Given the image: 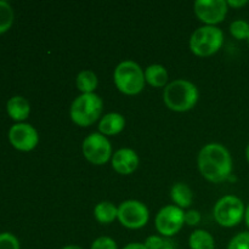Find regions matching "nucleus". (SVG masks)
Wrapping results in <instances>:
<instances>
[{"label":"nucleus","mask_w":249,"mask_h":249,"mask_svg":"<svg viewBox=\"0 0 249 249\" xmlns=\"http://www.w3.org/2000/svg\"><path fill=\"white\" fill-rule=\"evenodd\" d=\"M198 168L201 174L209 181H225L232 172L230 152L221 143H208L199 151Z\"/></svg>","instance_id":"nucleus-1"},{"label":"nucleus","mask_w":249,"mask_h":249,"mask_svg":"<svg viewBox=\"0 0 249 249\" xmlns=\"http://www.w3.org/2000/svg\"><path fill=\"white\" fill-rule=\"evenodd\" d=\"M198 89L194 83L185 79H177L165 87L163 100L168 108L177 112L191 109L198 101Z\"/></svg>","instance_id":"nucleus-2"},{"label":"nucleus","mask_w":249,"mask_h":249,"mask_svg":"<svg viewBox=\"0 0 249 249\" xmlns=\"http://www.w3.org/2000/svg\"><path fill=\"white\" fill-rule=\"evenodd\" d=\"M102 100L95 92L82 94L72 102L70 114L72 121L80 126H89L99 119L102 113Z\"/></svg>","instance_id":"nucleus-3"},{"label":"nucleus","mask_w":249,"mask_h":249,"mask_svg":"<svg viewBox=\"0 0 249 249\" xmlns=\"http://www.w3.org/2000/svg\"><path fill=\"white\" fill-rule=\"evenodd\" d=\"M114 83L122 92L136 95L143 89L145 73L134 61H123L114 70Z\"/></svg>","instance_id":"nucleus-4"},{"label":"nucleus","mask_w":249,"mask_h":249,"mask_svg":"<svg viewBox=\"0 0 249 249\" xmlns=\"http://www.w3.org/2000/svg\"><path fill=\"white\" fill-rule=\"evenodd\" d=\"M224 34L215 26H203L197 28L190 39V49L198 56H211L221 48Z\"/></svg>","instance_id":"nucleus-5"},{"label":"nucleus","mask_w":249,"mask_h":249,"mask_svg":"<svg viewBox=\"0 0 249 249\" xmlns=\"http://www.w3.org/2000/svg\"><path fill=\"white\" fill-rule=\"evenodd\" d=\"M245 204L236 196H224L216 202L214 207V218L219 225L224 228H232L241 223L245 218Z\"/></svg>","instance_id":"nucleus-6"},{"label":"nucleus","mask_w":249,"mask_h":249,"mask_svg":"<svg viewBox=\"0 0 249 249\" xmlns=\"http://www.w3.org/2000/svg\"><path fill=\"white\" fill-rule=\"evenodd\" d=\"M83 153L89 162L105 164L112 156V146L108 139L100 133H92L83 141Z\"/></svg>","instance_id":"nucleus-7"},{"label":"nucleus","mask_w":249,"mask_h":249,"mask_svg":"<svg viewBox=\"0 0 249 249\" xmlns=\"http://www.w3.org/2000/svg\"><path fill=\"white\" fill-rule=\"evenodd\" d=\"M148 209L142 202L129 199L118 207V220L128 229H140L148 221Z\"/></svg>","instance_id":"nucleus-8"},{"label":"nucleus","mask_w":249,"mask_h":249,"mask_svg":"<svg viewBox=\"0 0 249 249\" xmlns=\"http://www.w3.org/2000/svg\"><path fill=\"white\" fill-rule=\"evenodd\" d=\"M185 223V213L178 206H167L158 212L156 228L163 236H173L181 230Z\"/></svg>","instance_id":"nucleus-9"},{"label":"nucleus","mask_w":249,"mask_h":249,"mask_svg":"<svg viewBox=\"0 0 249 249\" xmlns=\"http://www.w3.org/2000/svg\"><path fill=\"white\" fill-rule=\"evenodd\" d=\"M195 12L207 26H214L223 21L228 14V1L225 0H197L195 2Z\"/></svg>","instance_id":"nucleus-10"},{"label":"nucleus","mask_w":249,"mask_h":249,"mask_svg":"<svg viewBox=\"0 0 249 249\" xmlns=\"http://www.w3.org/2000/svg\"><path fill=\"white\" fill-rule=\"evenodd\" d=\"M9 140L16 150L28 152L38 145V131L26 123H17L9 130Z\"/></svg>","instance_id":"nucleus-11"},{"label":"nucleus","mask_w":249,"mask_h":249,"mask_svg":"<svg viewBox=\"0 0 249 249\" xmlns=\"http://www.w3.org/2000/svg\"><path fill=\"white\" fill-rule=\"evenodd\" d=\"M138 165L139 156L131 148H121L112 156V167L119 174H131Z\"/></svg>","instance_id":"nucleus-12"},{"label":"nucleus","mask_w":249,"mask_h":249,"mask_svg":"<svg viewBox=\"0 0 249 249\" xmlns=\"http://www.w3.org/2000/svg\"><path fill=\"white\" fill-rule=\"evenodd\" d=\"M125 126V119L121 113L111 112L102 117L99 123V130L102 135H116L121 133Z\"/></svg>","instance_id":"nucleus-13"},{"label":"nucleus","mask_w":249,"mask_h":249,"mask_svg":"<svg viewBox=\"0 0 249 249\" xmlns=\"http://www.w3.org/2000/svg\"><path fill=\"white\" fill-rule=\"evenodd\" d=\"M6 111L14 121L22 122L31 113V106L24 97L14 96L7 101Z\"/></svg>","instance_id":"nucleus-14"},{"label":"nucleus","mask_w":249,"mask_h":249,"mask_svg":"<svg viewBox=\"0 0 249 249\" xmlns=\"http://www.w3.org/2000/svg\"><path fill=\"white\" fill-rule=\"evenodd\" d=\"M170 197L179 208H187L191 206L192 201H194V194H192L191 189L184 182H178L172 187Z\"/></svg>","instance_id":"nucleus-15"},{"label":"nucleus","mask_w":249,"mask_h":249,"mask_svg":"<svg viewBox=\"0 0 249 249\" xmlns=\"http://www.w3.org/2000/svg\"><path fill=\"white\" fill-rule=\"evenodd\" d=\"M145 80L155 88H162L168 82V72L162 65H151L145 71Z\"/></svg>","instance_id":"nucleus-16"},{"label":"nucleus","mask_w":249,"mask_h":249,"mask_svg":"<svg viewBox=\"0 0 249 249\" xmlns=\"http://www.w3.org/2000/svg\"><path fill=\"white\" fill-rule=\"evenodd\" d=\"M94 215L101 224H109L118 218V208L108 201L100 202L94 209Z\"/></svg>","instance_id":"nucleus-17"},{"label":"nucleus","mask_w":249,"mask_h":249,"mask_svg":"<svg viewBox=\"0 0 249 249\" xmlns=\"http://www.w3.org/2000/svg\"><path fill=\"white\" fill-rule=\"evenodd\" d=\"M189 245L191 249H214V238L208 231L196 230L190 236Z\"/></svg>","instance_id":"nucleus-18"},{"label":"nucleus","mask_w":249,"mask_h":249,"mask_svg":"<svg viewBox=\"0 0 249 249\" xmlns=\"http://www.w3.org/2000/svg\"><path fill=\"white\" fill-rule=\"evenodd\" d=\"M97 87V77L92 71H82L77 75V88L83 94H90Z\"/></svg>","instance_id":"nucleus-19"},{"label":"nucleus","mask_w":249,"mask_h":249,"mask_svg":"<svg viewBox=\"0 0 249 249\" xmlns=\"http://www.w3.org/2000/svg\"><path fill=\"white\" fill-rule=\"evenodd\" d=\"M14 18L15 15L11 5L7 1L0 0V34L5 33L11 28Z\"/></svg>","instance_id":"nucleus-20"},{"label":"nucleus","mask_w":249,"mask_h":249,"mask_svg":"<svg viewBox=\"0 0 249 249\" xmlns=\"http://www.w3.org/2000/svg\"><path fill=\"white\" fill-rule=\"evenodd\" d=\"M230 32L238 40L249 38V23L245 19H236L230 24Z\"/></svg>","instance_id":"nucleus-21"},{"label":"nucleus","mask_w":249,"mask_h":249,"mask_svg":"<svg viewBox=\"0 0 249 249\" xmlns=\"http://www.w3.org/2000/svg\"><path fill=\"white\" fill-rule=\"evenodd\" d=\"M228 249H249V232L236 235L229 243Z\"/></svg>","instance_id":"nucleus-22"},{"label":"nucleus","mask_w":249,"mask_h":249,"mask_svg":"<svg viewBox=\"0 0 249 249\" xmlns=\"http://www.w3.org/2000/svg\"><path fill=\"white\" fill-rule=\"evenodd\" d=\"M0 249H19V242L10 232L0 233Z\"/></svg>","instance_id":"nucleus-23"},{"label":"nucleus","mask_w":249,"mask_h":249,"mask_svg":"<svg viewBox=\"0 0 249 249\" xmlns=\"http://www.w3.org/2000/svg\"><path fill=\"white\" fill-rule=\"evenodd\" d=\"M91 249H118V247H117V243L111 237L102 236V237L96 238L94 241Z\"/></svg>","instance_id":"nucleus-24"},{"label":"nucleus","mask_w":249,"mask_h":249,"mask_svg":"<svg viewBox=\"0 0 249 249\" xmlns=\"http://www.w3.org/2000/svg\"><path fill=\"white\" fill-rule=\"evenodd\" d=\"M165 245V240H163L160 236H150L146 238L145 247L147 249H162Z\"/></svg>","instance_id":"nucleus-25"},{"label":"nucleus","mask_w":249,"mask_h":249,"mask_svg":"<svg viewBox=\"0 0 249 249\" xmlns=\"http://www.w3.org/2000/svg\"><path fill=\"white\" fill-rule=\"evenodd\" d=\"M201 221V214H199L198 211H189L185 213V224L190 226L198 225V223Z\"/></svg>","instance_id":"nucleus-26"},{"label":"nucleus","mask_w":249,"mask_h":249,"mask_svg":"<svg viewBox=\"0 0 249 249\" xmlns=\"http://www.w3.org/2000/svg\"><path fill=\"white\" fill-rule=\"evenodd\" d=\"M247 4H248L247 0H229L228 1L229 6H232V7H242Z\"/></svg>","instance_id":"nucleus-27"},{"label":"nucleus","mask_w":249,"mask_h":249,"mask_svg":"<svg viewBox=\"0 0 249 249\" xmlns=\"http://www.w3.org/2000/svg\"><path fill=\"white\" fill-rule=\"evenodd\" d=\"M123 249H147L142 243H129Z\"/></svg>","instance_id":"nucleus-28"},{"label":"nucleus","mask_w":249,"mask_h":249,"mask_svg":"<svg viewBox=\"0 0 249 249\" xmlns=\"http://www.w3.org/2000/svg\"><path fill=\"white\" fill-rule=\"evenodd\" d=\"M245 220H246V224H247L248 229H249V204L247 207V209H246V213H245Z\"/></svg>","instance_id":"nucleus-29"},{"label":"nucleus","mask_w":249,"mask_h":249,"mask_svg":"<svg viewBox=\"0 0 249 249\" xmlns=\"http://www.w3.org/2000/svg\"><path fill=\"white\" fill-rule=\"evenodd\" d=\"M162 249H175V248H174V246H173L172 242H169V241H165L164 247H163Z\"/></svg>","instance_id":"nucleus-30"},{"label":"nucleus","mask_w":249,"mask_h":249,"mask_svg":"<svg viewBox=\"0 0 249 249\" xmlns=\"http://www.w3.org/2000/svg\"><path fill=\"white\" fill-rule=\"evenodd\" d=\"M62 249H83V248L78 247V246H66V247H63Z\"/></svg>","instance_id":"nucleus-31"},{"label":"nucleus","mask_w":249,"mask_h":249,"mask_svg":"<svg viewBox=\"0 0 249 249\" xmlns=\"http://www.w3.org/2000/svg\"><path fill=\"white\" fill-rule=\"evenodd\" d=\"M246 157H247V160L249 163V145L247 146V150H246Z\"/></svg>","instance_id":"nucleus-32"},{"label":"nucleus","mask_w":249,"mask_h":249,"mask_svg":"<svg viewBox=\"0 0 249 249\" xmlns=\"http://www.w3.org/2000/svg\"><path fill=\"white\" fill-rule=\"evenodd\" d=\"M248 43H249V38H248Z\"/></svg>","instance_id":"nucleus-33"}]
</instances>
